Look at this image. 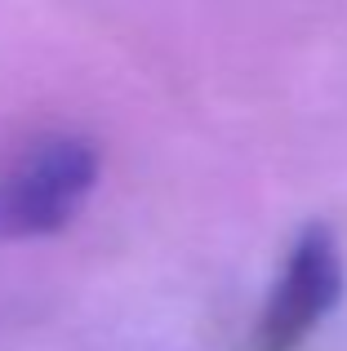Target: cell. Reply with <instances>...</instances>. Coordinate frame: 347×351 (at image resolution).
<instances>
[{
    "label": "cell",
    "mask_w": 347,
    "mask_h": 351,
    "mask_svg": "<svg viewBox=\"0 0 347 351\" xmlns=\"http://www.w3.org/2000/svg\"><path fill=\"white\" fill-rule=\"evenodd\" d=\"M343 298V249L325 223H307L294 236L263 316L254 325V351H303Z\"/></svg>",
    "instance_id": "obj_2"
},
{
    "label": "cell",
    "mask_w": 347,
    "mask_h": 351,
    "mask_svg": "<svg viewBox=\"0 0 347 351\" xmlns=\"http://www.w3.org/2000/svg\"><path fill=\"white\" fill-rule=\"evenodd\" d=\"M103 178L94 138L49 129L0 160V240H45L76 223Z\"/></svg>",
    "instance_id": "obj_1"
}]
</instances>
